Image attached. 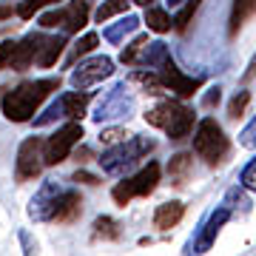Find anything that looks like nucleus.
<instances>
[{"label":"nucleus","mask_w":256,"mask_h":256,"mask_svg":"<svg viewBox=\"0 0 256 256\" xmlns=\"http://www.w3.org/2000/svg\"><path fill=\"white\" fill-rule=\"evenodd\" d=\"M60 88V77H48V80H26L14 86L12 92L3 94V117L12 122H28L34 120L37 108L46 102V97L52 92Z\"/></svg>","instance_id":"1"},{"label":"nucleus","mask_w":256,"mask_h":256,"mask_svg":"<svg viewBox=\"0 0 256 256\" xmlns=\"http://www.w3.org/2000/svg\"><path fill=\"white\" fill-rule=\"evenodd\" d=\"M194 154L205 160L208 165H220L230 154V140L225 137L222 126L214 117L200 120V126L194 131Z\"/></svg>","instance_id":"2"},{"label":"nucleus","mask_w":256,"mask_h":256,"mask_svg":"<svg viewBox=\"0 0 256 256\" xmlns=\"http://www.w3.org/2000/svg\"><path fill=\"white\" fill-rule=\"evenodd\" d=\"M156 148L154 140H148V137H137V134H131V137L126 140V142H120V146H111L106 154L100 156V165H102V171L106 174H126V168H131V165H137L140 160L146 154H151Z\"/></svg>","instance_id":"3"},{"label":"nucleus","mask_w":256,"mask_h":256,"mask_svg":"<svg viewBox=\"0 0 256 256\" xmlns=\"http://www.w3.org/2000/svg\"><path fill=\"white\" fill-rule=\"evenodd\" d=\"M156 185H160V165L148 162L146 168H140L134 176H128V180L114 185L111 196H114V202H117L120 208H126L134 196H148V194H154Z\"/></svg>","instance_id":"4"},{"label":"nucleus","mask_w":256,"mask_h":256,"mask_svg":"<svg viewBox=\"0 0 256 256\" xmlns=\"http://www.w3.org/2000/svg\"><path fill=\"white\" fill-rule=\"evenodd\" d=\"M46 140L43 137H26L18 148V162H14V176L18 182H32L40 176L46 165Z\"/></svg>","instance_id":"5"},{"label":"nucleus","mask_w":256,"mask_h":256,"mask_svg":"<svg viewBox=\"0 0 256 256\" xmlns=\"http://www.w3.org/2000/svg\"><path fill=\"white\" fill-rule=\"evenodd\" d=\"M230 216H234V208H230L228 202L216 205V208H214L208 216L202 220L196 239H194L191 245H188V254H208L210 248H214V242H216V236H220V230L228 225Z\"/></svg>","instance_id":"6"},{"label":"nucleus","mask_w":256,"mask_h":256,"mask_svg":"<svg viewBox=\"0 0 256 256\" xmlns=\"http://www.w3.org/2000/svg\"><path fill=\"white\" fill-rule=\"evenodd\" d=\"M88 23V0H72L66 9H52L40 14V26L43 28H57L63 26L68 34L80 32Z\"/></svg>","instance_id":"7"},{"label":"nucleus","mask_w":256,"mask_h":256,"mask_svg":"<svg viewBox=\"0 0 256 256\" xmlns=\"http://www.w3.org/2000/svg\"><path fill=\"white\" fill-rule=\"evenodd\" d=\"M82 140V126L77 122V120H72V122H66L63 128H57L54 134L46 140V165H60L68 160V154L74 151V146Z\"/></svg>","instance_id":"8"},{"label":"nucleus","mask_w":256,"mask_h":256,"mask_svg":"<svg viewBox=\"0 0 256 256\" xmlns=\"http://www.w3.org/2000/svg\"><path fill=\"white\" fill-rule=\"evenodd\" d=\"M111 74H114V60L111 57H92V60H80V66H74L72 72V86L74 88H92L97 82L108 80Z\"/></svg>","instance_id":"9"},{"label":"nucleus","mask_w":256,"mask_h":256,"mask_svg":"<svg viewBox=\"0 0 256 256\" xmlns=\"http://www.w3.org/2000/svg\"><path fill=\"white\" fill-rule=\"evenodd\" d=\"M160 77L165 82V92H174L180 100H188L196 94V88L202 86V77H188V74L180 72V66L168 57L162 66H160Z\"/></svg>","instance_id":"10"},{"label":"nucleus","mask_w":256,"mask_h":256,"mask_svg":"<svg viewBox=\"0 0 256 256\" xmlns=\"http://www.w3.org/2000/svg\"><path fill=\"white\" fill-rule=\"evenodd\" d=\"M131 108H134V100H131V94L126 92V82H120V86H114V88L100 100V106L94 111V120H97V122H106V120L128 117Z\"/></svg>","instance_id":"11"},{"label":"nucleus","mask_w":256,"mask_h":256,"mask_svg":"<svg viewBox=\"0 0 256 256\" xmlns=\"http://www.w3.org/2000/svg\"><path fill=\"white\" fill-rule=\"evenodd\" d=\"M63 191H66V188L60 182L46 180V182L40 185V191L34 194L32 205H28V216L37 220V222H52V214H54L57 200H60V194H63Z\"/></svg>","instance_id":"12"},{"label":"nucleus","mask_w":256,"mask_h":256,"mask_svg":"<svg viewBox=\"0 0 256 256\" xmlns=\"http://www.w3.org/2000/svg\"><path fill=\"white\" fill-rule=\"evenodd\" d=\"M46 40L48 37L43 32H28L18 46H14V54H12V63H9L12 72H26L28 66L37 60V54H40V48H43Z\"/></svg>","instance_id":"13"},{"label":"nucleus","mask_w":256,"mask_h":256,"mask_svg":"<svg viewBox=\"0 0 256 256\" xmlns=\"http://www.w3.org/2000/svg\"><path fill=\"white\" fill-rule=\"evenodd\" d=\"M80 214H82V196L77 191H68V188H66V191L60 194V200H57L52 222H57V225H72V222L80 220Z\"/></svg>","instance_id":"14"},{"label":"nucleus","mask_w":256,"mask_h":256,"mask_svg":"<svg viewBox=\"0 0 256 256\" xmlns=\"http://www.w3.org/2000/svg\"><path fill=\"white\" fill-rule=\"evenodd\" d=\"M182 216H185V205L180 200L162 202V205H156V210H154V228L171 230L182 222Z\"/></svg>","instance_id":"15"},{"label":"nucleus","mask_w":256,"mask_h":256,"mask_svg":"<svg viewBox=\"0 0 256 256\" xmlns=\"http://www.w3.org/2000/svg\"><path fill=\"white\" fill-rule=\"evenodd\" d=\"M256 14V0H234L230 3V18H228V34L239 37L245 23Z\"/></svg>","instance_id":"16"},{"label":"nucleus","mask_w":256,"mask_h":256,"mask_svg":"<svg viewBox=\"0 0 256 256\" xmlns=\"http://www.w3.org/2000/svg\"><path fill=\"white\" fill-rule=\"evenodd\" d=\"M191 174H194V154L180 151V154H174L171 160H168V176H171V185L182 188V185L191 180Z\"/></svg>","instance_id":"17"},{"label":"nucleus","mask_w":256,"mask_h":256,"mask_svg":"<svg viewBox=\"0 0 256 256\" xmlns=\"http://www.w3.org/2000/svg\"><path fill=\"white\" fill-rule=\"evenodd\" d=\"M191 128H194V111L180 102L176 111H174V117H171V122L165 126V134H168L171 140H185L188 134H191Z\"/></svg>","instance_id":"18"},{"label":"nucleus","mask_w":256,"mask_h":256,"mask_svg":"<svg viewBox=\"0 0 256 256\" xmlns=\"http://www.w3.org/2000/svg\"><path fill=\"white\" fill-rule=\"evenodd\" d=\"M88 102H92V97L82 92V88L66 92L63 97H60V108H63V117H68V120H80L82 114H86V108H88Z\"/></svg>","instance_id":"19"},{"label":"nucleus","mask_w":256,"mask_h":256,"mask_svg":"<svg viewBox=\"0 0 256 256\" xmlns=\"http://www.w3.org/2000/svg\"><path fill=\"white\" fill-rule=\"evenodd\" d=\"M140 23H142V20H140L137 14H126V18H120L114 26H106V28H102V37H106L108 43H114V46H120V43H122L128 34H134V32H137Z\"/></svg>","instance_id":"20"},{"label":"nucleus","mask_w":256,"mask_h":256,"mask_svg":"<svg viewBox=\"0 0 256 256\" xmlns=\"http://www.w3.org/2000/svg\"><path fill=\"white\" fill-rule=\"evenodd\" d=\"M128 82L131 86H140L146 94H154V97H160V94L165 92V82H162V77H160V72H148V68H137V72L128 77Z\"/></svg>","instance_id":"21"},{"label":"nucleus","mask_w":256,"mask_h":256,"mask_svg":"<svg viewBox=\"0 0 256 256\" xmlns=\"http://www.w3.org/2000/svg\"><path fill=\"white\" fill-rule=\"evenodd\" d=\"M176 106H180L176 100H162L160 106H154L151 111H146V122H148V126H154V128H162V131H165V126H168V122H171V117H174Z\"/></svg>","instance_id":"22"},{"label":"nucleus","mask_w":256,"mask_h":256,"mask_svg":"<svg viewBox=\"0 0 256 256\" xmlns=\"http://www.w3.org/2000/svg\"><path fill=\"white\" fill-rule=\"evenodd\" d=\"M148 43H151V40H148V34L134 37V40H131V43L122 48V54H120V63H126V66H142V57H146Z\"/></svg>","instance_id":"23"},{"label":"nucleus","mask_w":256,"mask_h":256,"mask_svg":"<svg viewBox=\"0 0 256 256\" xmlns=\"http://www.w3.org/2000/svg\"><path fill=\"white\" fill-rule=\"evenodd\" d=\"M63 48H66V37H48L46 43H43V48H40V54H37V63L43 66V68H52L60 60Z\"/></svg>","instance_id":"24"},{"label":"nucleus","mask_w":256,"mask_h":256,"mask_svg":"<svg viewBox=\"0 0 256 256\" xmlns=\"http://www.w3.org/2000/svg\"><path fill=\"white\" fill-rule=\"evenodd\" d=\"M97 43H100V34L97 32H88V34H82L77 43H74L72 54H68V66H77V60H82L86 54H92L94 48H97Z\"/></svg>","instance_id":"25"},{"label":"nucleus","mask_w":256,"mask_h":256,"mask_svg":"<svg viewBox=\"0 0 256 256\" xmlns=\"http://www.w3.org/2000/svg\"><path fill=\"white\" fill-rule=\"evenodd\" d=\"M146 26L151 28V32H156V34H165V32H171V28H174V18H168L162 9H151V6H148Z\"/></svg>","instance_id":"26"},{"label":"nucleus","mask_w":256,"mask_h":256,"mask_svg":"<svg viewBox=\"0 0 256 256\" xmlns=\"http://www.w3.org/2000/svg\"><path fill=\"white\" fill-rule=\"evenodd\" d=\"M168 57H171L168 46H165L162 40H156V43H148L146 57H142V66H146V68H160V66L168 60Z\"/></svg>","instance_id":"27"},{"label":"nucleus","mask_w":256,"mask_h":256,"mask_svg":"<svg viewBox=\"0 0 256 256\" xmlns=\"http://www.w3.org/2000/svg\"><path fill=\"white\" fill-rule=\"evenodd\" d=\"M128 3L131 0H102L100 6H97V12H94V20L97 23H108L114 14H122L128 9Z\"/></svg>","instance_id":"28"},{"label":"nucleus","mask_w":256,"mask_h":256,"mask_svg":"<svg viewBox=\"0 0 256 256\" xmlns=\"http://www.w3.org/2000/svg\"><path fill=\"white\" fill-rule=\"evenodd\" d=\"M92 228L94 239H120V222L111 220V216H97Z\"/></svg>","instance_id":"29"},{"label":"nucleus","mask_w":256,"mask_h":256,"mask_svg":"<svg viewBox=\"0 0 256 256\" xmlns=\"http://www.w3.org/2000/svg\"><path fill=\"white\" fill-rule=\"evenodd\" d=\"M200 3H202V0H188L182 9H180V14L174 18V28H176V32H185V28H188V23L194 20V14H196V9H200Z\"/></svg>","instance_id":"30"},{"label":"nucleus","mask_w":256,"mask_h":256,"mask_svg":"<svg viewBox=\"0 0 256 256\" xmlns=\"http://www.w3.org/2000/svg\"><path fill=\"white\" fill-rule=\"evenodd\" d=\"M239 188L256 194V156H250L245 162V168L239 171Z\"/></svg>","instance_id":"31"},{"label":"nucleus","mask_w":256,"mask_h":256,"mask_svg":"<svg viewBox=\"0 0 256 256\" xmlns=\"http://www.w3.org/2000/svg\"><path fill=\"white\" fill-rule=\"evenodd\" d=\"M248 102H250V92H236V97L230 100V106H228V117L230 120H239L242 114H245V108H248Z\"/></svg>","instance_id":"32"},{"label":"nucleus","mask_w":256,"mask_h":256,"mask_svg":"<svg viewBox=\"0 0 256 256\" xmlns=\"http://www.w3.org/2000/svg\"><path fill=\"white\" fill-rule=\"evenodd\" d=\"M131 137L126 128H106V131H100V142L106 148H111V146H120V142H126V140Z\"/></svg>","instance_id":"33"},{"label":"nucleus","mask_w":256,"mask_h":256,"mask_svg":"<svg viewBox=\"0 0 256 256\" xmlns=\"http://www.w3.org/2000/svg\"><path fill=\"white\" fill-rule=\"evenodd\" d=\"M52 3H57V0H23L18 6V14L23 20H28V18H34V12H40L43 6H52Z\"/></svg>","instance_id":"34"},{"label":"nucleus","mask_w":256,"mask_h":256,"mask_svg":"<svg viewBox=\"0 0 256 256\" xmlns=\"http://www.w3.org/2000/svg\"><path fill=\"white\" fill-rule=\"evenodd\" d=\"M239 146L242 148H256V114H254V120L239 131Z\"/></svg>","instance_id":"35"},{"label":"nucleus","mask_w":256,"mask_h":256,"mask_svg":"<svg viewBox=\"0 0 256 256\" xmlns=\"http://www.w3.org/2000/svg\"><path fill=\"white\" fill-rule=\"evenodd\" d=\"M57 117H63V108H60V100L57 102H52L46 108V114L43 117H34V128H43V126H48V122H54Z\"/></svg>","instance_id":"36"},{"label":"nucleus","mask_w":256,"mask_h":256,"mask_svg":"<svg viewBox=\"0 0 256 256\" xmlns=\"http://www.w3.org/2000/svg\"><path fill=\"white\" fill-rule=\"evenodd\" d=\"M14 46H18L14 40H3V43H0V72H3V68H9L12 54H14Z\"/></svg>","instance_id":"37"},{"label":"nucleus","mask_w":256,"mask_h":256,"mask_svg":"<svg viewBox=\"0 0 256 256\" xmlns=\"http://www.w3.org/2000/svg\"><path fill=\"white\" fill-rule=\"evenodd\" d=\"M225 202L234 208V214H236V208H248V200L242 196V191H239V188H230L228 196H225Z\"/></svg>","instance_id":"38"},{"label":"nucleus","mask_w":256,"mask_h":256,"mask_svg":"<svg viewBox=\"0 0 256 256\" xmlns=\"http://www.w3.org/2000/svg\"><path fill=\"white\" fill-rule=\"evenodd\" d=\"M220 100H222V88L220 86H214V88H208V94L202 97V106H205V108H214Z\"/></svg>","instance_id":"39"},{"label":"nucleus","mask_w":256,"mask_h":256,"mask_svg":"<svg viewBox=\"0 0 256 256\" xmlns=\"http://www.w3.org/2000/svg\"><path fill=\"white\" fill-rule=\"evenodd\" d=\"M72 182H82V185H97L100 182V176L97 174H88V171H74V176H72Z\"/></svg>","instance_id":"40"},{"label":"nucleus","mask_w":256,"mask_h":256,"mask_svg":"<svg viewBox=\"0 0 256 256\" xmlns=\"http://www.w3.org/2000/svg\"><path fill=\"white\" fill-rule=\"evenodd\" d=\"M88 156H92L88 148H77V151H74V160H77V162H88Z\"/></svg>","instance_id":"41"},{"label":"nucleus","mask_w":256,"mask_h":256,"mask_svg":"<svg viewBox=\"0 0 256 256\" xmlns=\"http://www.w3.org/2000/svg\"><path fill=\"white\" fill-rule=\"evenodd\" d=\"M254 74H256V54H254V60H250V66H248V72L242 74V82H248L250 77H254Z\"/></svg>","instance_id":"42"},{"label":"nucleus","mask_w":256,"mask_h":256,"mask_svg":"<svg viewBox=\"0 0 256 256\" xmlns=\"http://www.w3.org/2000/svg\"><path fill=\"white\" fill-rule=\"evenodd\" d=\"M12 18V6H0V20Z\"/></svg>","instance_id":"43"},{"label":"nucleus","mask_w":256,"mask_h":256,"mask_svg":"<svg viewBox=\"0 0 256 256\" xmlns=\"http://www.w3.org/2000/svg\"><path fill=\"white\" fill-rule=\"evenodd\" d=\"M131 3H137V6H146V9H148V6H151L154 0H131Z\"/></svg>","instance_id":"44"},{"label":"nucleus","mask_w":256,"mask_h":256,"mask_svg":"<svg viewBox=\"0 0 256 256\" xmlns=\"http://www.w3.org/2000/svg\"><path fill=\"white\" fill-rule=\"evenodd\" d=\"M180 3H182V0H168V6H180Z\"/></svg>","instance_id":"45"}]
</instances>
